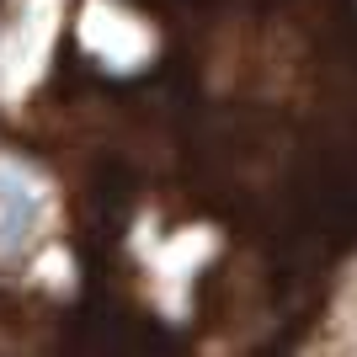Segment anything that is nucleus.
<instances>
[{
  "mask_svg": "<svg viewBox=\"0 0 357 357\" xmlns=\"http://www.w3.org/2000/svg\"><path fill=\"white\" fill-rule=\"evenodd\" d=\"M43 187L27 165L0 160V251H22L32 229L43 224Z\"/></svg>",
  "mask_w": 357,
  "mask_h": 357,
  "instance_id": "f257e3e1",
  "label": "nucleus"
}]
</instances>
